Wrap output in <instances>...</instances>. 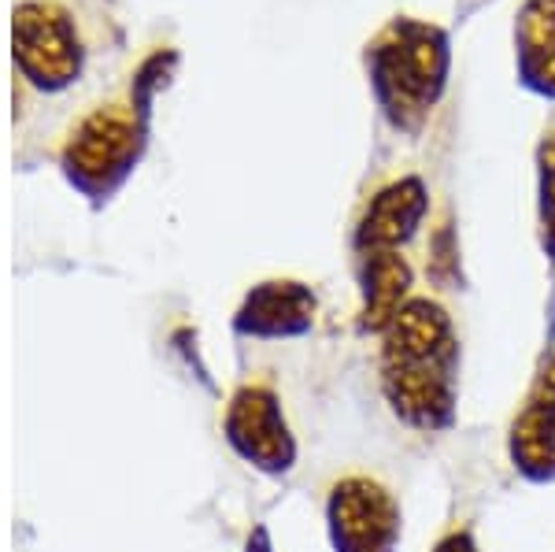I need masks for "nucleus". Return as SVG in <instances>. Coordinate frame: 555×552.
I'll list each match as a JSON object with an SVG mask.
<instances>
[{
	"label": "nucleus",
	"instance_id": "1",
	"mask_svg": "<svg viewBox=\"0 0 555 552\" xmlns=\"http://www.w3.org/2000/svg\"><path fill=\"white\" fill-rule=\"evenodd\" d=\"M378 337V382L389 412L418 434H444L460 412V334L449 308L411 297Z\"/></svg>",
	"mask_w": 555,
	"mask_h": 552
},
{
	"label": "nucleus",
	"instance_id": "2",
	"mask_svg": "<svg viewBox=\"0 0 555 552\" xmlns=\"http://www.w3.org/2000/svg\"><path fill=\"white\" fill-rule=\"evenodd\" d=\"M366 67L389 127L418 133L449 86V34L423 20H392L366 49Z\"/></svg>",
	"mask_w": 555,
	"mask_h": 552
},
{
	"label": "nucleus",
	"instance_id": "3",
	"mask_svg": "<svg viewBox=\"0 0 555 552\" xmlns=\"http://www.w3.org/2000/svg\"><path fill=\"white\" fill-rule=\"evenodd\" d=\"M141 149H145V112L112 104V108L93 112L75 130L64 164L70 182L101 197L133 171Z\"/></svg>",
	"mask_w": 555,
	"mask_h": 552
},
{
	"label": "nucleus",
	"instance_id": "4",
	"mask_svg": "<svg viewBox=\"0 0 555 552\" xmlns=\"http://www.w3.org/2000/svg\"><path fill=\"white\" fill-rule=\"evenodd\" d=\"M326 534L334 552H397L404 512L371 475H345L326 497Z\"/></svg>",
	"mask_w": 555,
	"mask_h": 552
},
{
	"label": "nucleus",
	"instance_id": "5",
	"mask_svg": "<svg viewBox=\"0 0 555 552\" xmlns=\"http://www.w3.org/2000/svg\"><path fill=\"white\" fill-rule=\"evenodd\" d=\"M15 64L38 89H64L82 75V44L75 23L60 4L26 0L15 8Z\"/></svg>",
	"mask_w": 555,
	"mask_h": 552
},
{
	"label": "nucleus",
	"instance_id": "6",
	"mask_svg": "<svg viewBox=\"0 0 555 552\" xmlns=\"http://www.w3.org/2000/svg\"><path fill=\"white\" fill-rule=\"evenodd\" d=\"M227 438L237 457L263 475H289L297 464V438L278 397L263 386H245L234 394L227 408Z\"/></svg>",
	"mask_w": 555,
	"mask_h": 552
},
{
	"label": "nucleus",
	"instance_id": "7",
	"mask_svg": "<svg viewBox=\"0 0 555 552\" xmlns=\"http://www.w3.org/2000/svg\"><path fill=\"white\" fill-rule=\"evenodd\" d=\"M507 460L526 483H555V352L544 356L507 426Z\"/></svg>",
	"mask_w": 555,
	"mask_h": 552
},
{
	"label": "nucleus",
	"instance_id": "8",
	"mask_svg": "<svg viewBox=\"0 0 555 552\" xmlns=\"http://www.w3.org/2000/svg\"><path fill=\"white\" fill-rule=\"evenodd\" d=\"M429 211V190L418 175H404L397 182L382 185L363 208L356 227V253H382V248H404L423 230Z\"/></svg>",
	"mask_w": 555,
	"mask_h": 552
},
{
	"label": "nucleus",
	"instance_id": "9",
	"mask_svg": "<svg viewBox=\"0 0 555 552\" xmlns=\"http://www.w3.org/2000/svg\"><path fill=\"white\" fill-rule=\"evenodd\" d=\"M319 300L311 286L293 279L259 282L248 293L245 305L234 316L237 334L245 337H267V342H282V337H304L315 326Z\"/></svg>",
	"mask_w": 555,
	"mask_h": 552
},
{
	"label": "nucleus",
	"instance_id": "10",
	"mask_svg": "<svg viewBox=\"0 0 555 552\" xmlns=\"http://www.w3.org/2000/svg\"><path fill=\"white\" fill-rule=\"evenodd\" d=\"M415 271H411L408 256L397 248H382V253L360 256V331L382 334L385 326L397 319V311L408 305L415 293Z\"/></svg>",
	"mask_w": 555,
	"mask_h": 552
},
{
	"label": "nucleus",
	"instance_id": "11",
	"mask_svg": "<svg viewBox=\"0 0 555 552\" xmlns=\"http://www.w3.org/2000/svg\"><path fill=\"white\" fill-rule=\"evenodd\" d=\"M515 67L530 93L555 101V0H526L518 8Z\"/></svg>",
	"mask_w": 555,
	"mask_h": 552
},
{
	"label": "nucleus",
	"instance_id": "12",
	"mask_svg": "<svg viewBox=\"0 0 555 552\" xmlns=\"http://www.w3.org/2000/svg\"><path fill=\"white\" fill-rule=\"evenodd\" d=\"M537 234L544 256L555 264V130L537 145Z\"/></svg>",
	"mask_w": 555,
	"mask_h": 552
},
{
	"label": "nucleus",
	"instance_id": "13",
	"mask_svg": "<svg viewBox=\"0 0 555 552\" xmlns=\"http://www.w3.org/2000/svg\"><path fill=\"white\" fill-rule=\"evenodd\" d=\"M434 552H481V545H478V538H474L470 530H449L434 545Z\"/></svg>",
	"mask_w": 555,
	"mask_h": 552
},
{
	"label": "nucleus",
	"instance_id": "14",
	"mask_svg": "<svg viewBox=\"0 0 555 552\" xmlns=\"http://www.w3.org/2000/svg\"><path fill=\"white\" fill-rule=\"evenodd\" d=\"M248 552H274V549H271V534H267V530H256V534H253V541H248Z\"/></svg>",
	"mask_w": 555,
	"mask_h": 552
}]
</instances>
